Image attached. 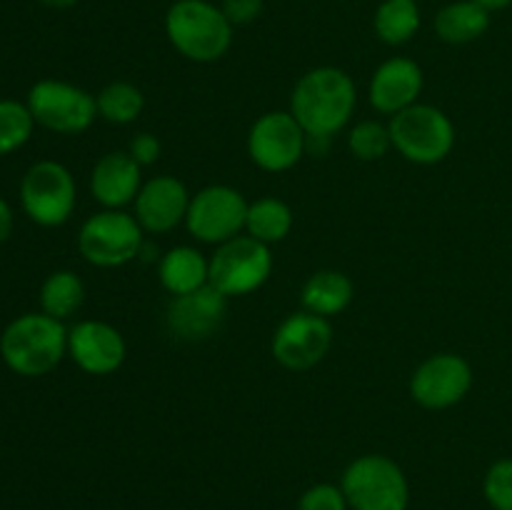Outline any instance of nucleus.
I'll return each instance as SVG.
<instances>
[{
	"mask_svg": "<svg viewBox=\"0 0 512 510\" xmlns=\"http://www.w3.org/2000/svg\"><path fill=\"white\" fill-rule=\"evenodd\" d=\"M358 103L355 83L345 70L313 68L298 80L290 98V113L308 135L333 138L350 123Z\"/></svg>",
	"mask_w": 512,
	"mask_h": 510,
	"instance_id": "nucleus-1",
	"label": "nucleus"
},
{
	"mask_svg": "<svg viewBox=\"0 0 512 510\" xmlns=\"http://www.w3.org/2000/svg\"><path fill=\"white\" fill-rule=\"evenodd\" d=\"M68 355V328L50 315L23 313L0 333V358L23 378L48 375Z\"/></svg>",
	"mask_w": 512,
	"mask_h": 510,
	"instance_id": "nucleus-2",
	"label": "nucleus"
},
{
	"mask_svg": "<svg viewBox=\"0 0 512 510\" xmlns=\"http://www.w3.org/2000/svg\"><path fill=\"white\" fill-rule=\"evenodd\" d=\"M165 33L193 63H215L233 45V25L210 0H175L165 15Z\"/></svg>",
	"mask_w": 512,
	"mask_h": 510,
	"instance_id": "nucleus-3",
	"label": "nucleus"
},
{
	"mask_svg": "<svg viewBox=\"0 0 512 510\" xmlns=\"http://www.w3.org/2000/svg\"><path fill=\"white\" fill-rule=\"evenodd\" d=\"M350 510H408L410 483L403 468L388 455L355 458L340 478Z\"/></svg>",
	"mask_w": 512,
	"mask_h": 510,
	"instance_id": "nucleus-4",
	"label": "nucleus"
},
{
	"mask_svg": "<svg viewBox=\"0 0 512 510\" xmlns=\"http://www.w3.org/2000/svg\"><path fill=\"white\" fill-rule=\"evenodd\" d=\"M393 148L415 165H435L450 155L455 145V125L435 105L415 103L390 120Z\"/></svg>",
	"mask_w": 512,
	"mask_h": 510,
	"instance_id": "nucleus-5",
	"label": "nucleus"
},
{
	"mask_svg": "<svg viewBox=\"0 0 512 510\" xmlns=\"http://www.w3.org/2000/svg\"><path fill=\"white\" fill-rule=\"evenodd\" d=\"M20 208L40 228H60L78 203L75 178L58 160H38L20 180Z\"/></svg>",
	"mask_w": 512,
	"mask_h": 510,
	"instance_id": "nucleus-6",
	"label": "nucleus"
},
{
	"mask_svg": "<svg viewBox=\"0 0 512 510\" xmlns=\"http://www.w3.org/2000/svg\"><path fill=\"white\" fill-rule=\"evenodd\" d=\"M35 125L58 135H80L98 118V100L88 90L65 80L45 78L25 98Z\"/></svg>",
	"mask_w": 512,
	"mask_h": 510,
	"instance_id": "nucleus-7",
	"label": "nucleus"
},
{
	"mask_svg": "<svg viewBox=\"0 0 512 510\" xmlns=\"http://www.w3.org/2000/svg\"><path fill=\"white\" fill-rule=\"evenodd\" d=\"M273 273V253L270 245L238 235L228 243L218 245L210 258V285L218 288L225 298H243L268 283Z\"/></svg>",
	"mask_w": 512,
	"mask_h": 510,
	"instance_id": "nucleus-8",
	"label": "nucleus"
},
{
	"mask_svg": "<svg viewBox=\"0 0 512 510\" xmlns=\"http://www.w3.org/2000/svg\"><path fill=\"white\" fill-rule=\"evenodd\" d=\"M143 233L135 215L123 210H100L90 215L78 233V250L95 268H120L143 250Z\"/></svg>",
	"mask_w": 512,
	"mask_h": 510,
	"instance_id": "nucleus-9",
	"label": "nucleus"
},
{
	"mask_svg": "<svg viewBox=\"0 0 512 510\" xmlns=\"http://www.w3.org/2000/svg\"><path fill=\"white\" fill-rule=\"evenodd\" d=\"M248 200L230 185H208L190 198L185 225L200 243L223 245L238 238L248 220Z\"/></svg>",
	"mask_w": 512,
	"mask_h": 510,
	"instance_id": "nucleus-10",
	"label": "nucleus"
},
{
	"mask_svg": "<svg viewBox=\"0 0 512 510\" xmlns=\"http://www.w3.org/2000/svg\"><path fill=\"white\" fill-rule=\"evenodd\" d=\"M308 133L295 120V115L285 110L260 115L248 133V155L258 168L268 173H285L295 168L305 155Z\"/></svg>",
	"mask_w": 512,
	"mask_h": 510,
	"instance_id": "nucleus-11",
	"label": "nucleus"
},
{
	"mask_svg": "<svg viewBox=\"0 0 512 510\" xmlns=\"http://www.w3.org/2000/svg\"><path fill=\"white\" fill-rule=\"evenodd\" d=\"M333 325L328 318L300 310L288 315L273 333V358L288 370H310L328 355Z\"/></svg>",
	"mask_w": 512,
	"mask_h": 510,
	"instance_id": "nucleus-12",
	"label": "nucleus"
},
{
	"mask_svg": "<svg viewBox=\"0 0 512 510\" xmlns=\"http://www.w3.org/2000/svg\"><path fill=\"white\" fill-rule=\"evenodd\" d=\"M473 388V368L463 355L438 353L415 368L410 378V395L428 410H445L458 405Z\"/></svg>",
	"mask_w": 512,
	"mask_h": 510,
	"instance_id": "nucleus-13",
	"label": "nucleus"
},
{
	"mask_svg": "<svg viewBox=\"0 0 512 510\" xmlns=\"http://www.w3.org/2000/svg\"><path fill=\"white\" fill-rule=\"evenodd\" d=\"M68 355L83 373L110 375L128 355L123 333L103 320H80L68 330Z\"/></svg>",
	"mask_w": 512,
	"mask_h": 510,
	"instance_id": "nucleus-14",
	"label": "nucleus"
},
{
	"mask_svg": "<svg viewBox=\"0 0 512 510\" xmlns=\"http://www.w3.org/2000/svg\"><path fill=\"white\" fill-rule=\"evenodd\" d=\"M225 313H228V298L208 283L193 293L173 295L165 323L178 340L198 343V340H208L218 333Z\"/></svg>",
	"mask_w": 512,
	"mask_h": 510,
	"instance_id": "nucleus-15",
	"label": "nucleus"
},
{
	"mask_svg": "<svg viewBox=\"0 0 512 510\" xmlns=\"http://www.w3.org/2000/svg\"><path fill=\"white\" fill-rule=\"evenodd\" d=\"M190 198L185 183H180L173 175H155L148 183H143L138 198H135V220L145 233H170L185 223Z\"/></svg>",
	"mask_w": 512,
	"mask_h": 510,
	"instance_id": "nucleus-16",
	"label": "nucleus"
},
{
	"mask_svg": "<svg viewBox=\"0 0 512 510\" xmlns=\"http://www.w3.org/2000/svg\"><path fill=\"white\" fill-rule=\"evenodd\" d=\"M423 93V68L410 58H390L370 78L368 98L378 113L398 115L418 103Z\"/></svg>",
	"mask_w": 512,
	"mask_h": 510,
	"instance_id": "nucleus-17",
	"label": "nucleus"
},
{
	"mask_svg": "<svg viewBox=\"0 0 512 510\" xmlns=\"http://www.w3.org/2000/svg\"><path fill=\"white\" fill-rule=\"evenodd\" d=\"M143 178L140 165L130 158V153H105L90 173V193L103 208L120 210L128 203H135Z\"/></svg>",
	"mask_w": 512,
	"mask_h": 510,
	"instance_id": "nucleus-18",
	"label": "nucleus"
},
{
	"mask_svg": "<svg viewBox=\"0 0 512 510\" xmlns=\"http://www.w3.org/2000/svg\"><path fill=\"white\" fill-rule=\"evenodd\" d=\"M158 278L170 295H185L210 283V260L198 248H170L158 263Z\"/></svg>",
	"mask_w": 512,
	"mask_h": 510,
	"instance_id": "nucleus-19",
	"label": "nucleus"
},
{
	"mask_svg": "<svg viewBox=\"0 0 512 510\" xmlns=\"http://www.w3.org/2000/svg\"><path fill=\"white\" fill-rule=\"evenodd\" d=\"M353 295L355 288L348 275L340 270H318L305 280L303 290H300V303L308 313L333 318L353 303Z\"/></svg>",
	"mask_w": 512,
	"mask_h": 510,
	"instance_id": "nucleus-20",
	"label": "nucleus"
},
{
	"mask_svg": "<svg viewBox=\"0 0 512 510\" xmlns=\"http://www.w3.org/2000/svg\"><path fill=\"white\" fill-rule=\"evenodd\" d=\"M490 28V10L478 0H458L435 15V33L448 45H468Z\"/></svg>",
	"mask_w": 512,
	"mask_h": 510,
	"instance_id": "nucleus-21",
	"label": "nucleus"
},
{
	"mask_svg": "<svg viewBox=\"0 0 512 510\" xmlns=\"http://www.w3.org/2000/svg\"><path fill=\"white\" fill-rule=\"evenodd\" d=\"M85 285L73 270H55L40 285V310L55 320H68L83 308Z\"/></svg>",
	"mask_w": 512,
	"mask_h": 510,
	"instance_id": "nucleus-22",
	"label": "nucleus"
},
{
	"mask_svg": "<svg viewBox=\"0 0 512 510\" xmlns=\"http://www.w3.org/2000/svg\"><path fill=\"white\" fill-rule=\"evenodd\" d=\"M245 230L250 238L260 240L265 245L280 243L293 230V210L280 198H260L248 205V220Z\"/></svg>",
	"mask_w": 512,
	"mask_h": 510,
	"instance_id": "nucleus-23",
	"label": "nucleus"
},
{
	"mask_svg": "<svg viewBox=\"0 0 512 510\" xmlns=\"http://www.w3.org/2000/svg\"><path fill=\"white\" fill-rule=\"evenodd\" d=\"M375 33L388 45H405L420 28L418 0H383L375 10Z\"/></svg>",
	"mask_w": 512,
	"mask_h": 510,
	"instance_id": "nucleus-24",
	"label": "nucleus"
},
{
	"mask_svg": "<svg viewBox=\"0 0 512 510\" xmlns=\"http://www.w3.org/2000/svg\"><path fill=\"white\" fill-rule=\"evenodd\" d=\"M98 115L103 120L113 125H128L138 120V115L143 113L145 98L140 93L138 85L125 83V80H115L108 83L98 95Z\"/></svg>",
	"mask_w": 512,
	"mask_h": 510,
	"instance_id": "nucleus-25",
	"label": "nucleus"
},
{
	"mask_svg": "<svg viewBox=\"0 0 512 510\" xmlns=\"http://www.w3.org/2000/svg\"><path fill=\"white\" fill-rule=\"evenodd\" d=\"M35 120L20 100H0V158L15 153L33 138Z\"/></svg>",
	"mask_w": 512,
	"mask_h": 510,
	"instance_id": "nucleus-26",
	"label": "nucleus"
},
{
	"mask_svg": "<svg viewBox=\"0 0 512 510\" xmlns=\"http://www.w3.org/2000/svg\"><path fill=\"white\" fill-rule=\"evenodd\" d=\"M348 148L350 153L358 160L365 163H373L388 155V150L393 148V138H390L388 125L378 123V120H363V123L355 125L348 135Z\"/></svg>",
	"mask_w": 512,
	"mask_h": 510,
	"instance_id": "nucleus-27",
	"label": "nucleus"
},
{
	"mask_svg": "<svg viewBox=\"0 0 512 510\" xmlns=\"http://www.w3.org/2000/svg\"><path fill=\"white\" fill-rule=\"evenodd\" d=\"M485 500L493 510H512V458L495 460L483 480Z\"/></svg>",
	"mask_w": 512,
	"mask_h": 510,
	"instance_id": "nucleus-28",
	"label": "nucleus"
},
{
	"mask_svg": "<svg viewBox=\"0 0 512 510\" xmlns=\"http://www.w3.org/2000/svg\"><path fill=\"white\" fill-rule=\"evenodd\" d=\"M298 510H350V505L340 485L318 483L300 495Z\"/></svg>",
	"mask_w": 512,
	"mask_h": 510,
	"instance_id": "nucleus-29",
	"label": "nucleus"
},
{
	"mask_svg": "<svg viewBox=\"0 0 512 510\" xmlns=\"http://www.w3.org/2000/svg\"><path fill=\"white\" fill-rule=\"evenodd\" d=\"M220 10L233 28H240V25H250L263 13V0H223Z\"/></svg>",
	"mask_w": 512,
	"mask_h": 510,
	"instance_id": "nucleus-30",
	"label": "nucleus"
},
{
	"mask_svg": "<svg viewBox=\"0 0 512 510\" xmlns=\"http://www.w3.org/2000/svg\"><path fill=\"white\" fill-rule=\"evenodd\" d=\"M160 150H163L160 148V140L155 138L153 133H138L128 145L130 158H133L140 168H145V165H153L155 160L160 158Z\"/></svg>",
	"mask_w": 512,
	"mask_h": 510,
	"instance_id": "nucleus-31",
	"label": "nucleus"
},
{
	"mask_svg": "<svg viewBox=\"0 0 512 510\" xmlns=\"http://www.w3.org/2000/svg\"><path fill=\"white\" fill-rule=\"evenodd\" d=\"M13 228H15V213H13V208H10L8 200L0 195V243L10 240Z\"/></svg>",
	"mask_w": 512,
	"mask_h": 510,
	"instance_id": "nucleus-32",
	"label": "nucleus"
},
{
	"mask_svg": "<svg viewBox=\"0 0 512 510\" xmlns=\"http://www.w3.org/2000/svg\"><path fill=\"white\" fill-rule=\"evenodd\" d=\"M478 3L485 5V8H488L490 13H493V10L508 8V5H512V0H478Z\"/></svg>",
	"mask_w": 512,
	"mask_h": 510,
	"instance_id": "nucleus-33",
	"label": "nucleus"
},
{
	"mask_svg": "<svg viewBox=\"0 0 512 510\" xmlns=\"http://www.w3.org/2000/svg\"><path fill=\"white\" fill-rule=\"evenodd\" d=\"M38 3L48 5V8H58V10H65V8H73L78 0H38Z\"/></svg>",
	"mask_w": 512,
	"mask_h": 510,
	"instance_id": "nucleus-34",
	"label": "nucleus"
}]
</instances>
